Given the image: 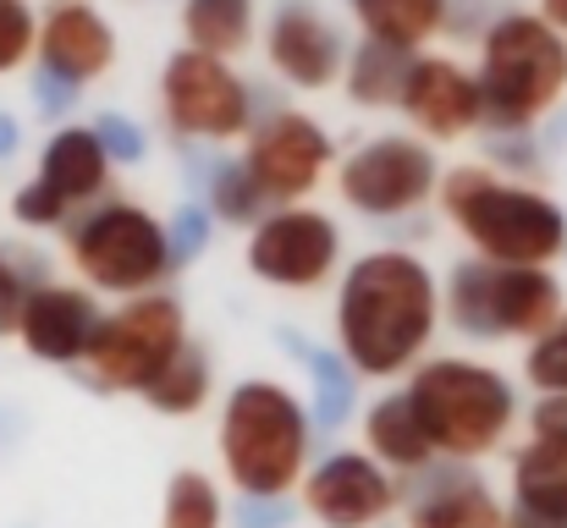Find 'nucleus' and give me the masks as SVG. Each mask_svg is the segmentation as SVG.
<instances>
[{
  "label": "nucleus",
  "instance_id": "1",
  "mask_svg": "<svg viewBox=\"0 0 567 528\" xmlns=\"http://www.w3.org/2000/svg\"><path fill=\"white\" fill-rule=\"evenodd\" d=\"M446 309L441 281L413 248H370L337 281L331 331L359 380H402L424 363Z\"/></svg>",
  "mask_w": 567,
  "mask_h": 528
},
{
  "label": "nucleus",
  "instance_id": "2",
  "mask_svg": "<svg viewBox=\"0 0 567 528\" xmlns=\"http://www.w3.org/2000/svg\"><path fill=\"white\" fill-rule=\"evenodd\" d=\"M315 413L292 385L270 374L237 380L215 418V452L231 496H298L315 468Z\"/></svg>",
  "mask_w": 567,
  "mask_h": 528
},
{
  "label": "nucleus",
  "instance_id": "3",
  "mask_svg": "<svg viewBox=\"0 0 567 528\" xmlns=\"http://www.w3.org/2000/svg\"><path fill=\"white\" fill-rule=\"evenodd\" d=\"M441 215L463 231L474 259L551 270L567 253V209L529 187L507 182L491 166H452L441 176Z\"/></svg>",
  "mask_w": 567,
  "mask_h": 528
},
{
  "label": "nucleus",
  "instance_id": "4",
  "mask_svg": "<svg viewBox=\"0 0 567 528\" xmlns=\"http://www.w3.org/2000/svg\"><path fill=\"white\" fill-rule=\"evenodd\" d=\"M408 396L424 418L435 457H446V463H480V457L502 452L513 424L524 418L518 385L496 363L457 358V352L424 358L408 374Z\"/></svg>",
  "mask_w": 567,
  "mask_h": 528
},
{
  "label": "nucleus",
  "instance_id": "5",
  "mask_svg": "<svg viewBox=\"0 0 567 528\" xmlns=\"http://www.w3.org/2000/svg\"><path fill=\"white\" fill-rule=\"evenodd\" d=\"M480 94L491 133H529L567 94V39L540 11H502L480 39Z\"/></svg>",
  "mask_w": 567,
  "mask_h": 528
},
{
  "label": "nucleus",
  "instance_id": "6",
  "mask_svg": "<svg viewBox=\"0 0 567 528\" xmlns=\"http://www.w3.org/2000/svg\"><path fill=\"white\" fill-rule=\"evenodd\" d=\"M66 237V265L78 281L100 298H150L177 276L166 220L150 215L144 204L127 198H100L78 209V220L61 231Z\"/></svg>",
  "mask_w": 567,
  "mask_h": 528
},
{
  "label": "nucleus",
  "instance_id": "7",
  "mask_svg": "<svg viewBox=\"0 0 567 528\" xmlns=\"http://www.w3.org/2000/svg\"><path fill=\"white\" fill-rule=\"evenodd\" d=\"M446 325L463 342H535L567 314V292L551 270L535 265H491V259H457L441 281Z\"/></svg>",
  "mask_w": 567,
  "mask_h": 528
},
{
  "label": "nucleus",
  "instance_id": "8",
  "mask_svg": "<svg viewBox=\"0 0 567 528\" xmlns=\"http://www.w3.org/2000/svg\"><path fill=\"white\" fill-rule=\"evenodd\" d=\"M188 342V309L172 292L127 298L122 309L105 314L78 380L100 396H144Z\"/></svg>",
  "mask_w": 567,
  "mask_h": 528
},
{
  "label": "nucleus",
  "instance_id": "9",
  "mask_svg": "<svg viewBox=\"0 0 567 528\" xmlns=\"http://www.w3.org/2000/svg\"><path fill=\"white\" fill-rule=\"evenodd\" d=\"M161 111L183 144H226L254 133L259 105L254 83L231 72V61L204 55V50H172L161 66Z\"/></svg>",
  "mask_w": 567,
  "mask_h": 528
},
{
  "label": "nucleus",
  "instance_id": "10",
  "mask_svg": "<svg viewBox=\"0 0 567 528\" xmlns=\"http://www.w3.org/2000/svg\"><path fill=\"white\" fill-rule=\"evenodd\" d=\"M441 176L446 172H441L430 138L385 133V138L359 144L353 155H342L337 193L364 220H402V215L424 209L430 198H441Z\"/></svg>",
  "mask_w": 567,
  "mask_h": 528
},
{
  "label": "nucleus",
  "instance_id": "11",
  "mask_svg": "<svg viewBox=\"0 0 567 528\" xmlns=\"http://www.w3.org/2000/svg\"><path fill=\"white\" fill-rule=\"evenodd\" d=\"M243 265L259 287L276 292H320L326 281H342V226L315 209V204H287L270 209L248 242H243Z\"/></svg>",
  "mask_w": 567,
  "mask_h": 528
},
{
  "label": "nucleus",
  "instance_id": "12",
  "mask_svg": "<svg viewBox=\"0 0 567 528\" xmlns=\"http://www.w3.org/2000/svg\"><path fill=\"white\" fill-rule=\"evenodd\" d=\"M298 501L320 528H380L391 513H402V479L364 446H342L309 468Z\"/></svg>",
  "mask_w": 567,
  "mask_h": 528
},
{
  "label": "nucleus",
  "instance_id": "13",
  "mask_svg": "<svg viewBox=\"0 0 567 528\" xmlns=\"http://www.w3.org/2000/svg\"><path fill=\"white\" fill-rule=\"evenodd\" d=\"M243 166L254 172V182L265 187V198L276 209H287V204H303L320 187V176L337 166V144H331V133L315 116L276 111V116L254 122Z\"/></svg>",
  "mask_w": 567,
  "mask_h": 528
},
{
  "label": "nucleus",
  "instance_id": "14",
  "mask_svg": "<svg viewBox=\"0 0 567 528\" xmlns=\"http://www.w3.org/2000/svg\"><path fill=\"white\" fill-rule=\"evenodd\" d=\"M265 55L270 72L292 89H331L348 72V33L315 6V0H281L265 22Z\"/></svg>",
  "mask_w": 567,
  "mask_h": 528
},
{
  "label": "nucleus",
  "instance_id": "15",
  "mask_svg": "<svg viewBox=\"0 0 567 528\" xmlns=\"http://www.w3.org/2000/svg\"><path fill=\"white\" fill-rule=\"evenodd\" d=\"M105 314H100V292H89L83 281H50L39 292H28L22 303V325H17V342L33 363H50V369H83V358L94 348Z\"/></svg>",
  "mask_w": 567,
  "mask_h": 528
},
{
  "label": "nucleus",
  "instance_id": "16",
  "mask_svg": "<svg viewBox=\"0 0 567 528\" xmlns=\"http://www.w3.org/2000/svg\"><path fill=\"white\" fill-rule=\"evenodd\" d=\"M402 513L408 528H507V501H496L491 479L446 457L402 479Z\"/></svg>",
  "mask_w": 567,
  "mask_h": 528
},
{
  "label": "nucleus",
  "instance_id": "17",
  "mask_svg": "<svg viewBox=\"0 0 567 528\" xmlns=\"http://www.w3.org/2000/svg\"><path fill=\"white\" fill-rule=\"evenodd\" d=\"M402 116L430 138V144H452L468 138L474 127H485V94L480 77L446 55H419L402 89Z\"/></svg>",
  "mask_w": 567,
  "mask_h": 528
},
{
  "label": "nucleus",
  "instance_id": "18",
  "mask_svg": "<svg viewBox=\"0 0 567 528\" xmlns=\"http://www.w3.org/2000/svg\"><path fill=\"white\" fill-rule=\"evenodd\" d=\"M111 61H116V28L89 0H50L44 6L39 66H50L72 83H94L100 72H111Z\"/></svg>",
  "mask_w": 567,
  "mask_h": 528
},
{
  "label": "nucleus",
  "instance_id": "19",
  "mask_svg": "<svg viewBox=\"0 0 567 528\" xmlns=\"http://www.w3.org/2000/svg\"><path fill=\"white\" fill-rule=\"evenodd\" d=\"M276 348L287 352L298 369H303V380H309V413H315V429L320 435H337V429H348L353 424V413H359V391H364V380H359V369L342 358L337 348H320L309 331H298V325H276Z\"/></svg>",
  "mask_w": 567,
  "mask_h": 528
},
{
  "label": "nucleus",
  "instance_id": "20",
  "mask_svg": "<svg viewBox=\"0 0 567 528\" xmlns=\"http://www.w3.org/2000/svg\"><path fill=\"white\" fill-rule=\"evenodd\" d=\"M111 155H105V144H100V133L94 127H78V122H66V127H55L50 138H44V149H39V182H50L66 204H78V209H89V204H100L105 198V187H111Z\"/></svg>",
  "mask_w": 567,
  "mask_h": 528
},
{
  "label": "nucleus",
  "instance_id": "21",
  "mask_svg": "<svg viewBox=\"0 0 567 528\" xmlns=\"http://www.w3.org/2000/svg\"><path fill=\"white\" fill-rule=\"evenodd\" d=\"M364 452H370L375 463H385L396 479H408V474H419V468L435 463V446H430V435H424V418H419L408 385L370 402V413H364Z\"/></svg>",
  "mask_w": 567,
  "mask_h": 528
},
{
  "label": "nucleus",
  "instance_id": "22",
  "mask_svg": "<svg viewBox=\"0 0 567 528\" xmlns=\"http://www.w3.org/2000/svg\"><path fill=\"white\" fill-rule=\"evenodd\" d=\"M507 490L518 507L567 518V441H524L507 457Z\"/></svg>",
  "mask_w": 567,
  "mask_h": 528
},
{
  "label": "nucleus",
  "instance_id": "23",
  "mask_svg": "<svg viewBox=\"0 0 567 528\" xmlns=\"http://www.w3.org/2000/svg\"><path fill=\"white\" fill-rule=\"evenodd\" d=\"M419 50H396V44H380V39H364L353 44L348 55V100L364 105V111H402V89H408V72H413Z\"/></svg>",
  "mask_w": 567,
  "mask_h": 528
},
{
  "label": "nucleus",
  "instance_id": "24",
  "mask_svg": "<svg viewBox=\"0 0 567 528\" xmlns=\"http://www.w3.org/2000/svg\"><path fill=\"white\" fill-rule=\"evenodd\" d=\"M446 6L452 0H348V11L364 22V39L419 50L435 33H446Z\"/></svg>",
  "mask_w": 567,
  "mask_h": 528
},
{
  "label": "nucleus",
  "instance_id": "25",
  "mask_svg": "<svg viewBox=\"0 0 567 528\" xmlns=\"http://www.w3.org/2000/svg\"><path fill=\"white\" fill-rule=\"evenodd\" d=\"M254 0H183V39L188 50H204V55H243L254 44Z\"/></svg>",
  "mask_w": 567,
  "mask_h": 528
},
{
  "label": "nucleus",
  "instance_id": "26",
  "mask_svg": "<svg viewBox=\"0 0 567 528\" xmlns=\"http://www.w3.org/2000/svg\"><path fill=\"white\" fill-rule=\"evenodd\" d=\"M209 396H215V363H209V352L198 348V342H188L166 363V374L144 391V402L161 418H193V413L209 407Z\"/></svg>",
  "mask_w": 567,
  "mask_h": 528
},
{
  "label": "nucleus",
  "instance_id": "27",
  "mask_svg": "<svg viewBox=\"0 0 567 528\" xmlns=\"http://www.w3.org/2000/svg\"><path fill=\"white\" fill-rule=\"evenodd\" d=\"M231 507L204 468H177L161 496V528H226Z\"/></svg>",
  "mask_w": 567,
  "mask_h": 528
},
{
  "label": "nucleus",
  "instance_id": "28",
  "mask_svg": "<svg viewBox=\"0 0 567 528\" xmlns=\"http://www.w3.org/2000/svg\"><path fill=\"white\" fill-rule=\"evenodd\" d=\"M204 204H209V215H215L220 226H243V231H254V226L276 209L243 161H220V166H215L209 187H204Z\"/></svg>",
  "mask_w": 567,
  "mask_h": 528
},
{
  "label": "nucleus",
  "instance_id": "29",
  "mask_svg": "<svg viewBox=\"0 0 567 528\" xmlns=\"http://www.w3.org/2000/svg\"><path fill=\"white\" fill-rule=\"evenodd\" d=\"M524 380L540 396H567V314L524 348Z\"/></svg>",
  "mask_w": 567,
  "mask_h": 528
},
{
  "label": "nucleus",
  "instance_id": "30",
  "mask_svg": "<svg viewBox=\"0 0 567 528\" xmlns=\"http://www.w3.org/2000/svg\"><path fill=\"white\" fill-rule=\"evenodd\" d=\"M11 220L17 226H28V231H66L72 220H78V204H66L50 182H22L17 193H11Z\"/></svg>",
  "mask_w": 567,
  "mask_h": 528
},
{
  "label": "nucleus",
  "instance_id": "31",
  "mask_svg": "<svg viewBox=\"0 0 567 528\" xmlns=\"http://www.w3.org/2000/svg\"><path fill=\"white\" fill-rule=\"evenodd\" d=\"M39 11L28 0H0V77L22 72L39 55Z\"/></svg>",
  "mask_w": 567,
  "mask_h": 528
},
{
  "label": "nucleus",
  "instance_id": "32",
  "mask_svg": "<svg viewBox=\"0 0 567 528\" xmlns=\"http://www.w3.org/2000/svg\"><path fill=\"white\" fill-rule=\"evenodd\" d=\"M166 237H172V259H177V270H188L198 265L204 253H209V237H215V215H209V204H177L172 215H166Z\"/></svg>",
  "mask_w": 567,
  "mask_h": 528
},
{
  "label": "nucleus",
  "instance_id": "33",
  "mask_svg": "<svg viewBox=\"0 0 567 528\" xmlns=\"http://www.w3.org/2000/svg\"><path fill=\"white\" fill-rule=\"evenodd\" d=\"M89 127L100 133V144H105L111 166H144V161H150V133H144L127 111H100Z\"/></svg>",
  "mask_w": 567,
  "mask_h": 528
},
{
  "label": "nucleus",
  "instance_id": "34",
  "mask_svg": "<svg viewBox=\"0 0 567 528\" xmlns=\"http://www.w3.org/2000/svg\"><path fill=\"white\" fill-rule=\"evenodd\" d=\"M485 161L496 166V176H540L546 149L535 133H491L485 138Z\"/></svg>",
  "mask_w": 567,
  "mask_h": 528
},
{
  "label": "nucleus",
  "instance_id": "35",
  "mask_svg": "<svg viewBox=\"0 0 567 528\" xmlns=\"http://www.w3.org/2000/svg\"><path fill=\"white\" fill-rule=\"evenodd\" d=\"M28 94H33V111H39V122H50V127H66V116H72V111H78V100H83V83H72V77H61V72L39 66Z\"/></svg>",
  "mask_w": 567,
  "mask_h": 528
},
{
  "label": "nucleus",
  "instance_id": "36",
  "mask_svg": "<svg viewBox=\"0 0 567 528\" xmlns=\"http://www.w3.org/2000/svg\"><path fill=\"white\" fill-rule=\"evenodd\" d=\"M298 518V496H231V528H292Z\"/></svg>",
  "mask_w": 567,
  "mask_h": 528
},
{
  "label": "nucleus",
  "instance_id": "37",
  "mask_svg": "<svg viewBox=\"0 0 567 528\" xmlns=\"http://www.w3.org/2000/svg\"><path fill=\"white\" fill-rule=\"evenodd\" d=\"M6 248V265L17 270V281L28 287V292H39V287H50L55 276H50V253L44 248H28V242H0Z\"/></svg>",
  "mask_w": 567,
  "mask_h": 528
},
{
  "label": "nucleus",
  "instance_id": "38",
  "mask_svg": "<svg viewBox=\"0 0 567 528\" xmlns=\"http://www.w3.org/2000/svg\"><path fill=\"white\" fill-rule=\"evenodd\" d=\"M524 424H529L535 441H567V396H535Z\"/></svg>",
  "mask_w": 567,
  "mask_h": 528
},
{
  "label": "nucleus",
  "instance_id": "39",
  "mask_svg": "<svg viewBox=\"0 0 567 528\" xmlns=\"http://www.w3.org/2000/svg\"><path fill=\"white\" fill-rule=\"evenodd\" d=\"M22 303H28V287L17 281V270L6 265V248H0V337H11L22 325Z\"/></svg>",
  "mask_w": 567,
  "mask_h": 528
},
{
  "label": "nucleus",
  "instance_id": "40",
  "mask_svg": "<svg viewBox=\"0 0 567 528\" xmlns=\"http://www.w3.org/2000/svg\"><path fill=\"white\" fill-rule=\"evenodd\" d=\"M507 528H567V518H546V513H529V507L507 501Z\"/></svg>",
  "mask_w": 567,
  "mask_h": 528
},
{
  "label": "nucleus",
  "instance_id": "41",
  "mask_svg": "<svg viewBox=\"0 0 567 528\" xmlns=\"http://www.w3.org/2000/svg\"><path fill=\"white\" fill-rule=\"evenodd\" d=\"M17 149H22V127H17L11 111H0V161H11Z\"/></svg>",
  "mask_w": 567,
  "mask_h": 528
},
{
  "label": "nucleus",
  "instance_id": "42",
  "mask_svg": "<svg viewBox=\"0 0 567 528\" xmlns=\"http://www.w3.org/2000/svg\"><path fill=\"white\" fill-rule=\"evenodd\" d=\"M540 17L567 39V0H540Z\"/></svg>",
  "mask_w": 567,
  "mask_h": 528
}]
</instances>
